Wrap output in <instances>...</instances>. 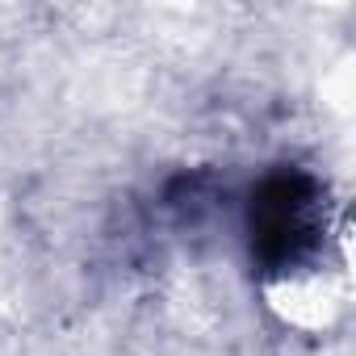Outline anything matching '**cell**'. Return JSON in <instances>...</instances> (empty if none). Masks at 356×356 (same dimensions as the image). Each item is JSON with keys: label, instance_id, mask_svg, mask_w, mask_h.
Instances as JSON below:
<instances>
[{"label": "cell", "instance_id": "cell-1", "mask_svg": "<svg viewBox=\"0 0 356 356\" xmlns=\"http://www.w3.org/2000/svg\"><path fill=\"white\" fill-rule=\"evenodd\" d=\"M252 252L264 268L302 264L318 248L323 202L318 185L302 172H273L252 193Z\"/></svg>", "mask_w": 356, "mask_h": 356}]
</instances>
